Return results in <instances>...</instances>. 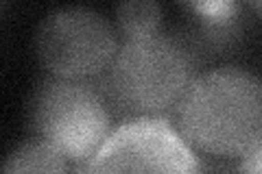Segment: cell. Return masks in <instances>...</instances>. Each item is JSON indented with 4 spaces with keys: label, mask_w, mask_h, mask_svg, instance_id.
<instances>
[{
    "label": "cell",
    "mask_w": 262,
    "mask_h": 174,
    "mask_svg": "<svg viewBox=\"0 0 262 174\" xmlns=\"http://www.w3.org/2000/svg\"><path fill=\"white\" fill-rule=\"evenodd\" d=\"M177 131L199 153L247 155L262 144V77L238 65L194 77L177 105Z\"/></svg>",
    "instance_id": "cell-1"
},
{
    "label": "cell",
    "mask_w": 262,
    "mask_h": 174,
    "mask_svg": "<svg viewBox=\"0 0 262 174\" xmlns=\"http://www.w3.org/2000/svg\"><path fill=\"white\" fill-rule=\"evenodd\" d=\"M192 83V61L186 48L168 35L125 41L105 72V92L118 111L134 118H155L179 105Z\"/></svg>",
    "instance_id": "cell-2"
},
{
    "label": "cell",
    "mask_w": 262,
    "mask_h": 174,
    "mask_svg": "<svg viewBox=\"0 0 262 174\" xmlns=\"http://www.w3.org/2000/svg\"><path fill=\"white\" fill-rule=\"evenodd\" d=\"M31 127L70 163H85L112 135L103 96L85 81L46 79L31 105Z\"/></svg>",
    "instance_id": "cell-3"
},
{
    "label": "cell",
    "mask_w": 262,
    "mask_h": 174,
    "mask_svg": "<svg viewBox=\"0 0 262 174\" xmlns=\"http://www.w3.org/2000/svg\"><path fill=\"white\" fill-rule=\"evenodd\" d=\"M118 31L88 7H63L39 22L35 53L57 79L88 81L107 72L118 55Z\"/></svg>",
    "instance_id": "cell-4"
},
{
    "label": "cell",
    "mask_w": 262,
    "mask_h": 174,
    "mask_svg": "<svg viewBox=\"0 0 262 174\" xmlns=\"http://www.w3.org/2000/svg\"><path fill=\"white\" fill-rule=\"evenodd\" d=\"M85 174H199V159L166 118H131L112 131Z\"/></svg>",
    "instance_id": "cell-5"
},
{
    "label": "cell",
    "mask_w": 262,
    "mask_h": 174,
    "mask_svg": "<svg viewBox=\"0 0 262 174\" xmlns=\"http://www.w3.org/2000/svg\"><path fill=\"white\" fill-rule=\"evenodd\" d=\"M3 174H68V159L44 139L33 137L9 153Z\"/></svg>",
    "instance_id": "cell-6"
},
{
    "label": "cell",
    "mask_w": 262,
    "mask_h": 174,
    "mask_svg": "<svg viewBox=\"0 0 262 174\" xmlns=\"http://www.w3.org/2000/svg\"><path fill=\"white\" fill-rule=\"evenodd\" d=\"M162 7L151 0H136L116 7V27L122 35L131 39H144L160 33Z\"/></svg>",
    "instance_id": "cell-7"
},
{
    "label": "cell",
    "mask_w": 262,
    "mask_h": 174,
    "mask_svg": "<svg viewBox=\"0 0 262 174\" xmlns=\"http://www.w3.org/2000/svg\"><path fill=\"white\" fill-rule=\"evenodd\" d=\"M184 9L199 15L210 27H229L236 18L234 3H192V5H184Z\"/></svg>",
    "instance_id": "cell-8"
},
{
    "label": "cell",
    "mask_w": 262,
    "mask_h": 174,
    "mask_svg": "<svg viewBox=\"0 0 262 174\" xmlns=\"http://www.w3.org/2000/svg\"><path fill=\"white\" fill-rule=\"evenodd\" d=\"M236 174H262V144L241 157Z\"/></svg>",
    "instance_id": "cell-9"
},
{
    "label": "cell",
    "mask_w": 262,
    "mask_h": 174,
    "mask_svg": "<svg viewBox=\"0 0 262 174\" xmlns=\"http://www.w3.org/2000/svg\"><path fill=\"white\" fill-rule=\"evenodd\" d=\"M249 7H251L253 11H256V15L262 20V3H260V0H256V3H249Z\"/></svg>",
    "instance_id": "cell-10"
}]
</instances>
